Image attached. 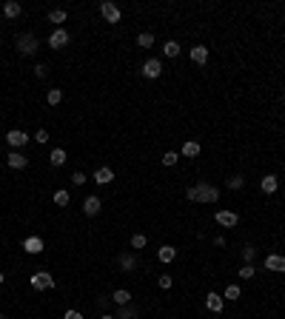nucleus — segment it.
<instances>
[{
	"label": "nucleus",
	"instance_id": "21",
	"mask_svg": "<svg viewBox=\"0 0 285 319\" xmlns=\"http://www.w3.org/2000/svg\"><path fill=\"white\" fill-rule=\"evenodd\" d=\"M200 151H202V146H200L197 140H185L183 149H180V154H183V157H200Z\"/></svg>",
	"mask_w": 285,
	"mask_h": 319
},
{
	"label": "nucleus",
	"instance_id": "33",
	"mask_svg": "<svg viewBox=\"0 0 285 319\" xmlns=\"http://www.w3.org/2000/svg\"><path fill=\"white\" fill-rule=\"evenodd\" d=\"M177 160H180V154H177V151H166V154H163V166H166V168L177 166Z\"/></svg>",
	"mask_w": 285,
	"mask_h": 319
},
{
	"label": "nucleus",
	"instance_id": "35",
	"mask_svg": "<svg viewBox=\"0 0 285 319\" xmlns=\"http://www.w3.org/2000/svg\"><path fill=\"white\" fill-rule=\"evenodd\" d=\"M157 285H160L163 291H168V288L174 285V279H171V274H160V277H157Z\"/></svg>",
	"mask_w": 285,
	"mask_h": 319
},
{
	"label": "nucleus",
	"instance_id": "31",
	"mask_svg": "<svg viewBox=\"0 0 285 319\" xmlns=\"http://www.w3.org/2000/svg\"><path fill=\"white\" fill-rule=\"evenodd\" d=\"M114 319H137V308H134V305H123L120 314H117Z\"/></svg>",
	"mask_w": 285,
	"mask_h": 319
},
{
	"label": "nucleus",
	"instance_id": "18",
	"mask_svg": "<svg viewBox=\"0 0 285 319\" xmlns=\"http://www.w3.org/2000/svg\"><path fill=\"white\" fill-rule=\"evenodd\" d=\"M94 183H97V185H109V183H114V171H111L109 166H100V168L94 171Z\"/></svg>",
	"mask_w": 285,
	"mask_h": 319
},
{
	"label": "nucleus",
	"instance_id": "23",
	"mask_svg": "<svg viewBox=\"0 0 285 319\" xmlns=\"http://www.w3.org/2000/svg\"><path fill=\"white\" fill-rule=\"evenodd\" d=\"M240 256H242V265H254L257 262V248L254 245H242Z\"/></svg>",
	"mask_w": 285,
	"mask_h": 319
},
{
	"label": "nucleus",
	"instance_id": "29",
	"mask_svg": "<svg viewBox=\"0 0 285 319\" xmlns=\"http://www.w3.org/2000/svg\"><path fill=\"white\" fill-rule=\"evenodd\" d=\"M68 200H71V197H68V191H66V188L54 191V205H57V208H66V205H68Z\"/></svg>",
	"mask_w": 285,
	"mask_h": 319
},
{
	"label": "nucleus",
	"instance_id": "34",
	"mask_svg": "<svg viewBox=\"0 0 285 319\" xmlns=\"http://www.w3.org/2000/svg\"><path fill=\"white\" fill-rule=\"evenodd\" d=\"M237 274H240V279H254L257 277V268H254V265H242Z\"/></svg>",
	"mask_w": 285,
	"mask_h": 319
},
{
	"label": "nucleus",
	"instance_id": "9",
	"mask_svg": "<svg viewBox=\"0 0 285 319\" xmlns=\"http://www.w3.org/2000/svg\"><path fill=\"white\" fill-rule=\"evenodd\" d=\"M68 40H71V34H68L66 29H54V32L49 34V46H51V49H66Z\"/></svg>",
	"mask_w": 285,
	"mask_h": 319
},
{
	"label": "nucleus",
	"instance_id": "17",
	"mask_svg": "<svg viewBox=\"0 0 285 319\" xmlns=\"http://www.w3.org/2000/svg\"><path fill=\"white\" fill-rule=\"evenodd\" d=\"M188 57H191V63H197V66H205V60H208V46H191V51H188Z\"/></svg>",
	"mask_w": 285,
	"mask_h": 319
},
{
	"label": "nucleus",
	"instance_id": "25",
	"mask_svg": "<svg viewBox=\"0 0 285 319\" xmlns=\"http://www.w3.org/2000/svg\"><path fill=\"white\" fill-rule=\"evenodd\" d=\"M180 51H183V46H180L177 40H166L163 43V54H166V57H177Z\"/></svg>",
	"mask_w": 285,
	"mask_h": 319
},
{
	"label": "nucleus",
	"instance_id": "27",
	"mask_svg": "<svg viewBox=\"0 0 285 319\" xmlns=\"http://www.w3.org/2000/svg\"><path fill=\"white\" fill-rule=\"evenodd\" d=\"M49 160H51L54 168H60V166H66V151L63 149H51V157H49Z\"/></svg>",
	"mask_w": 285,
	"mask_h": 319
},
{
	"label": "nucleus",
	"instance_id": "32",
	"mask_svg": "<svg viewBox=\"0 0 285 319\" xmlns=\"http://www.w3.org/2000/svg\"><path fill=\"white\" fill-rule=\"evenodd\" d=\"M146 245H149V236H146V234H132V248H134V251L146 248Z\"/></svg>",
	"mask_w": 285,
	"mask_h": 319
},
{
	"label": "nucleus",
	"instance_id": "6",
	"mask_svg": "<svg viewBox=\"0 0 285 319\" xmlns=\"http://www.w3.org/2000/svg\"><path fill=\"white\" fill-rule=\"evenodd\" d=\"M100 15H103L106 23H120V17H123V15H120V6L111 3V0H103V3H100Z\"/></svg>",
	"mask_w": 285,
	"mask_h": 319
},
{
	"label": "nucleus",
	"instance_id": "39",
	"mask_svg": "<svg viewBox=\"0 0 285 319\" xmlns=\"http://www.w3.org/2000/svg\"><path fill=\"white\" fill-rule=\"evenodd\" d=\"M63 319H83V314H80V311H66Z\"/></svg>",
	"mask_w": 285,
	"mask_h": 319
},
{
	"label": "nucleus",
	"instance_id": "7",
	"mask_svg": "<svg viewBox=\"0 0 285 319\" xmlns=\"http://www.w3.org/2000/svg\"><path fill=\"white\" fill-rule=\"evenodd\" d=\"M6 143L12 146V151H20L26 143H29V134L20 131V128H12V131H6Z\"/></svg>",
	"mask_w": 285,
	"mask_h": 319
},
{
	"label": "nucleus",
	"instance_id": "24",
	"mask_svg": "<svg viewBox=\"0 0 285 319\" xmlns=\"http://www.w3.org/2000/svg\"><path fill=\"white\" fill-rule=\"evenodd\" d=\"M240 297H242V288H240V285H234V282H231V285H225L222 299H228V302H237Z\"/></svg>",
	"mask_w": 285,
	"mask_h": 319
},
{
	"label": "nucleus",
	"instance_id": "2",
	"mask_svg": "<svg viewBox=\"0 0 285 319\" xmlns=\"http://www.w3.org/2000/svg\"><path fill=\"white\" fill-rule=\"evenodd\" d=\"M37 49H40V43H37L34 34H20V37H17V54H23V57H34Z\"/></svg>",
	"mask_w": 285,
	"mask_h": 319
},
{
	"label": "nucleus",
	"instance_id": "44",
	"mask_svg": "<svg viewBox=\"0 0 285 319\" xmlns=\"http://www.w3.org/2000/svg\"><path fill=\"white\" fill-rule=\"evenodd\" d=\"M0 319H6V317H3V314H0Z\"/></svg>",
	"mask_w": 285,
	"mask_h": 319
},
{
	"label": "nucleus",
	"instance_id": "43",
	"mask_svg": "<svg viewBox=\"0 0 285 319\" xmlns=\"http://www.w3.org/2000/svg\"><path fill=\"white\" fill-rule=\"evenodd\" d=\"M0 46H3V37H0Z\"/></svg>",
	"mask_w": 285,
	"mask_h": 319
},
{
	"label": "nucleus",
	"instance_id": "30",
	"mask_svg": "<svg viewBox=\"0 0 285 319\" xmlns=\"http://www.w3.org/2000/svg\"><path fill=\"white\" fill-rule=\"evenodd\" d=\"M242 185H245L242 174H234V177H228V183H225V188H231V191H240Z\"/></svg>",
	"mask_w": 285,
	"mask_h": 319
},
{
	"label": "nucleus",
	"instance_id": "42",
	"mask_svg": "<svg viewBox=\"0 0 285 319\" xmlns=\"http://www.w3.org/2000/svg\"><path fill=\"white\" fill-rule=\"evenodd\" d=\"M100 319H114V317H111V314H103V317H100Z\"/></svg>",
	"mask_w": 285,
	"mask_h": 319
},
{
	"label": "nucleus",
	"instance_id": "20",
	"mask_svg": "<svg viewBox=\"0 0 285 319\" xmlns=\"http://www.w3.org/2000/svg\"><path fill=\"white\" fill-rule=\"evenodd\" d=\"M111 302H114L117 308H123V305H132V291H126V288H117V291L111 294Z\"/></svg>",
	"mask_w": 285,
	"mask_h": 319
},
{
	"label": "nucleus",
	"instance_id": "4",
	"mask_svg": "<svg viewBox=\"0 0 285 319\" xmlns=\"http://www.w3.org/2000/svg\"><path fill=\"white\" fill-rule=\"evenodd\" d=\"M214 222L222 225V228H234V225H240V214L228 211V208H219V211L214 214Z\"/></svg>",
	"mask_w": 285,
	"mask_h": 319
},
{
	"label": "nucleus",
	"instance_id": "3",
	"mask_svg": "<svg viewBox=\"0 0 285 319\" xmlns=\"http://www.w3.org/2000/svg\"><path fill=\"white\" fill-rule=\"evenodd\" d=\"M29 285H32L34 291H51V288H54V277H51L49 271H34V274L29 277Z\"/></svg>",
	"mask_w": 285,
	"mask_h": 319
},
{
	"label": "nucleus",
	"instance_id": "37",
	"mask_svg": "<svg viewBox=\"0 0 285 319\" xmlns=\"http://www.w3.org/2000/svg\"><path fill=\"white\" fill-rule=\"evenodd\" d=\"M71 183H74V185H83V183H86V174H83V171H74V174H71Z\"/></svg>",
	"mask_w": 285,
	"mask_h": 319
},
{
	"label": "nucleus",
	"instance_id": "26",
	"mask_svg": "<svg viewBox=\"0 0 285 319\" xmlns=\"http://www.w3.org/2000/svg\"><path fill=\"white\" fill-rule=\"evenodd\" d=\"M46 103H49V106H60V103H63V91H60V88H49V91H46Z\"/></svg>",
	"mask_w": 285,
	"mask_h": 319
},
{
	"label": "nucleus",
	"instance_id": "15",
	"mask_svg": "<svg viewBox=\"0 0 285 319\" xmlns=\"http://www.w3.org/2000/svg\"><path fill=\"white\" fill-rule=\"evenodd\" d=\"M20 15H23V6L17 0H6V3H3V17L15 20V17H20Z\"/></svg>",
	"mask_w": 285,
	"mask_h": 319
},
{
	"label": "nucleus",
	"instance_id": "5",
	"mask_svg": "<svg viewBox=\"0 0 285 319\" xmlns=\"http://www.w3.org/2000/svg\"><path fill=\"white\" fill-rule=\"evenodd\" d=\"M140 71H143V77H146V80H157V77L163 74V60H160V57H149V60L143 63Z\"/></svg>",
	"mask_w": 285,
	"mask_h": 319
},
{
	"label": "nucleus",
	"instance_id": "11",
	"mask_svg": "<svg viewBox=\"0 0 285 319\" xmlns=\"http://www.w3.org/2000/svg\"><path fill=\"white\" fill-rule=\"evenodd\" d=\"M43 248H46V242L40 239V236H34V234H32V236H26V239H23V251H26V254H32V256H34V254H40Z\"/></svg>",
	"mask_w": 285,
	"mask_h": 319
},
{
	"label": "nucleus",
	"instance_id": "38",
	"mask_svg": "<svg viewBox=\"0 0 285 319\" xmlns=\"http://www.w3.org/2000/svg\"><path fill=\"white\" fill-rule=\"evenodd\" d=\"M34 74H37V77H46V74H49V66H46V63H37V66H34Z\"/></svg>",
	"mask_w": 285,
	"mask_h": 319
},
{
	"label": "nucleus",
	"instance_id": "41",
	"mask_svg": "<svg viewBox=\"0 0 285 319\" xmlns=\"http://www.w3.org/2000/svg\"><path fill=\"white\" fill-rule=\"evenodd\" d=\"M3 282H6V274H3V271H0V285H3Z\"/></svg>",
	"mask_w": 285,
	"mask_h": 319
},
{
	"label": "nucleus",
	"instance_id": "16",
	"mask_svg": "<svg viewBox=\"0 0 285 319\" xmlns=\"http://www.w3.org/2000/svg\"><path fill=\"white\" fill-rule=\"evenodd\" d=\"M260 188H263L265 194H277V188H280V177H277V174H265L263 180H260Z\"/></svg>",
	"mask_w": 285,
	"mask_h": 319
},
{
	"label": "nucleus",
	"instance_id": "19",
	"mask_svg": "<svg viewBox=\"0 0 285 319\" xmlns=\"http://www.w3.org/2000/svg\"><path fill=\"white\" fill-rule=\"evenodd\" d=\"M157 259H160L163 265L174 262V259H177V248H174V245H160V248H157Z\"/></svg>",
	"mask_w": 285,
	"mask_h": 319
},
{
	"label": "nucleus",
	"instance_id": "12",
	"mask_svg": "<svg viewBox=\"0 0 285 319\" xmlns=\"http://www.w3.org/2000/svg\"><path fill=\"white\" fill-rule=\"evenodd\" d=\"M265 268L274 274H285V256L283 254H268L265 256Z\"/></svg>",
	"mask_w": 285,
	"mask_h": 319
},
{
	"label": "nucleus",
	"instance_id": "8",
	"mask_svg": "<svg viewBox=\"0 0 285 319\" xmlns=\"http://www.w3.org/2000/svg\"><path fill=\"white\" fill-rule=\"evenodd\" d=\"M6 166L15 168V171H23V168H29V157L20 154V151H9V154H6Z\"/></svg>",
	"mask_w": 285,
	"mask_h": 319
},
{
	"label": "nucleus",
	"instance_id": "14",
	"mask_svg": "<svg viewBox=\"0 0 285 319\" xmlns=\"http://www.w3.org/2000/svg\"><path fill=\"white\" fill-rule=\"evenodd\" d=\"M117 262H120V268H123L126 274L137 271V254H134V251H123V254L117 256Z\"/></svg>",
	"mask_w": 285,
	"mask_h": 319
},
{
	"label": "nucleus",
	"instance_id": "28",
	"mask_svg": "<svg viewBox=\"0 0 285 319\" xmlns=\"http://www.w3.org/2000/svg\"><path fill=\"white\" fill-rule=\"evenodd\" d=\"M137 46H140V49H151L154 46V34L151 32H140V34H137Z\"/></svg>",
	"mask_w": 285,
	"mask_h": 319
},
{
	"label": "nucleus",
	"instance_id": "36",
	"mask_svg": "<svg viewBox=\"0 0 285 319\" xmlns=\"http://www.w3.org/2000/svg\"><path fill=\"white\" fill-rule=\"evenodd\" d=\"M34 143H40V146H46V143H49V131H46V128H37V134H34Z\"/></svg>",
	"mask_w": 285,
	"mask_h": 319
},
{
	"label": "nucleus",
	"instance_id": "22",
	"mask_svg": "<svg viewBox=\"0 0 285 319\" xmlns=\"http://www.w3.org/2000/svg\"><path fill=\"white\" fill-rule=\"evenodd\" d=\"M66 20H68L66 9H51V12H49V23H54L57 29H63V23H66Z\"/></svg>",
	"mask_w": 285,
	"mask_h": 319
},
{
	"label": "nucleus",
	"instance_id": "10",
	"mask_svg": "<svg viewBox=\"0 0 285 319\" xmlns=\"http://www.w3.org/2000/svg\"><path fill=\"white\" fill-rule=\"evenodd\" d=\"M205 308H208L211 314H222V308H225V299H222V294H217V291H208V294H205Z\"/></svg>",
	"mask_w": 285,
	"mask_h": 319
},
{
	"label": "nucleus",
	"instance_id": "1",
	"mask_svg": "<svg viewBox=\"0 0 285 319\" xmlns=\"http://www.w3.org/2000/svg\"><path fill=\"white\" fill-rule=\"evenodd\" d=\"M185 197H188V202L214 205V202L219 200V188H217V185H211V183H194V185H188V188H185Z\"/></svg>",
	"mask_w": 285,
	"mask_h": 319
},
{
	"label": "nucleus",
	"instance_id": "40",
	"mask_svg": "<svg viewBox=\"0 0 285 319\" xmlns=\"http://www.w3.org/2000/svg\"><path fill=\"white\" fill-rule=\"evenodd\" d=\"M109 302H111V297H97V305H100V308H106Z\"/></svg>",
	"mask_w": 285,
	"mask_h": 319
},
{
	"label": "nucleus",
	"instance_id": "13",
	"mask_svg": "<svg viewBox=\"0 0 285 319\" xmlns=\"http://www.w3.org/2000/svg\"><path fill=\"white\" fill-rule=\"evenodd\" d=\"M100 208H103V202H100V197H97V194H91V197L83 200V214H86V217H97Z\"/></svg>",
	"mask_w": 285,
	"mask_h": 319
}]
</instances>
